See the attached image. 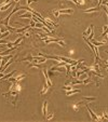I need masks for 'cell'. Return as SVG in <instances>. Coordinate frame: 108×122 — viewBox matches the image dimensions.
Returning a JSON list of instances; mask_svg holds the SVG:
<instances>
[{
  "label": "cell",
  "mask_w": 108,
  "mask_h": 122,
  "mask_svg": "<svg viewBox=\"0 0 108 122\" xmlns=\"http://www.w3.org/2000/svg\"><path fill=\"white\" fill-rule=\"evenodd\" d=\"M57 44H58L60 46H62V48H65V46H66V44H65V42H64V40H63V39H60V40H58Z\"/></svg>",
  "instance_id": "obj_18"
},
{
  "label": "cell",
  "mask_w": 108,
  "mask_h": 122,
  "mask_svg": "<svg viewBox=\"0 0 108 122\" xmlns=\"http://www.w3.org/2000/svg\"><path fill=\"white\" fill-rule=\"evenodd\" d=\"M14 74H16V70H12V71L10 72V74H7V75H5V76H3V77H2V80H3V81H7L8 79H9V78H11V77L13 76Z\"/></svg>",
  "instance_id": "obj_12"
},
{
  "label": "cell",
  "mask_w": 108,
  "mask_h": 122,
  "mask_svg": "<svg viewBox=\"0 0 108 122\" xmlns=\"http://www.w3.org/2000/svg\"><path fill=\"white\" fill-rule=\"evenodd\" d=\"M58 11H60V14H72L74 13V10L70 9V8L62 9V10H58Z\"/></svg>",
  "instance_id": "obj_9"
},
{
  "label": "cell",
  "mask_w": 108,
  "mask_h": 122,
  "mask_svg": "<svg viewBox=\"0 0 108 122\" xmlns=\"http://www.w3.org/2000/svg\"><path fill=\"white\" fill-rule=\"evenodd\" d=\"M42 74H43V76H44L46 82L48 83V85L51 88V86L53 85V83H52V81L50 80V77H49V75H48V69H46V68H43V69H42Z\"/></svg>",
  "instance_id": "obj_3"
},
{
  "label": "cell",
  "mask_w": 108,
  "mask_h": 122,
  "mask_svg": "<svg viewBox=\"0 0 108 122\" xmlns=\"http://www.w3.org/2000/svg\"><path fill=\"white\" fill-rule=\"evenodd\" d=\"M101 115H102V117H103L104 120H108V109L103 110V112H102Z\"/></svg>",
  "instance_id": "obj_16"
},
{
  "label": "cell",
  "mask_w": 108,
  "mask_h": 122,
  "mask_svg": "<svg viewBox=\"0 0 108 122\" xmlns=\"http://www.w3.org/2000/svg\"><path fill=\"white\" fill-rule=\"evenodd\" d=\"M24 36H25V37H29V36H30V34H29V31H27V32H25V34H24Z\"/></svg>",
  "instance_id": "obj_23"
},
{
  "label": "cell",
  "mask_w": 108,
  "mask_h": 122,
  "mask_svg": "<svg viewBox=\"0 0 108 122\" xmlns=\"http://www.w3.org/2000/svg\"><path fill=\"white\" fill-rule=\"evenodd\" d=\"M103 9L105 10L106 14H107V17H108V5H103Z\"/></svg>",
  "instance_id": "obj_21"
},
{
  "label": "cell",
  "mask_w": 108,
  "mask_h": 122,
  "mask_svg": "<svg viewBox=\"0 0 108 122\" xmlns=\"http://www.w3.org/2000/svg\"><path fill=\"white\" fill-rule=\"evenodd\" d=\"M26 77H27V75H26L25 72H20V74H17L15 77L12 76L11 78H9L7 81H10V82H20V81L24 80Z\"/></svg>",
  "instance_id": "obj_2"
},
{
  "label": "cell",
  "mask_w": 108,
  "mask_h": 122,
  "mask_svg": "<svg viewBox=\"0 0 108 122\" xmlns=\"http://www.w3.org/2000/svg\"><path fill=\"white\" fill-rule=\"evenodd\" d=\"M22 91V86L20 85V82H11L9 91L5 93H2V96H5L9 98V101L13 104V106H17V101L20 98V93Z\"/></svg>",
  "instance_id": "obj_1"
},
{
  "label": "cell",
  "mask_w": 108,
  "mask_h": 122,
  "mask_svg": "<svg viewBox=\"0 0 108 122\" xmlns=\"http://www.w3.org/2000/svg\"><path fill=\"white\" fill-rule=\"evenodd\" d=\"M107 32H108V24H107V25H105V26H103V34H102L101 37L104 38V37H105V35L107 34Z\"/></svg>",
  "instance_id": "obj_15"
},
{
  "label": "cell",
  "mask_w": 108,
  "mask_h": 122,
  "mask_svg": "<svg viewBox=\"0 0 108 122\" xmlns=\"http://www.w3.org/2000/svg\"><path fill=\"white\" fill-rule=\"evenodd\" d=\"M52 14L54 15V17H55V19H58V16L61 15V14H60V11H58V10H53V11H52Z\"/></svg>",
  "instance_id": "obj_17"
},
{
  "label": "cell",
  "mask_w": 108,
  "mask_h": 122,
  "mask_svg": "<svg viewBox=\"0 0 108 122\" xmlns=\"http://www.w3.org/2000/svg\"><path fill=\"white\" fill-rule=\"evenodd\" d=\"M85 107H87V111H89V113L91 115V120H92V121H95V120H97V115H95V113L93 112L92 109L89 107V103L85 104Z\"/></svg>",
  "instance_id": "obj_5"
},
{
  "label": "cell",
  "mask_w": 108,
  "mask_h": 122,
  "mask_svg": "<svg viewBox=\"0 0 108 122\" xmlns=\"http://www.w3.org/2000/svg\"><path fill=\"white\" fill-rule=\"evenodd\" d=\"M83 98H84L89 104L92 103V102H95V101H96V98H95V97H91V96H83Z\"/></svg>",
  "instance_id": "obj_14"
},
{
  "label": "cell",
  "mask_w": 108,
  "mask_h": 122,
  "mask_svg": "<svg viewBox=\"0 0 108 122\" xmlns=\"http://www.w3.org/2000/svg\"><path fill=\"white\" fill-rule=\"evenodd\" d=\"M102 2H103V0H98V2H97V5H96V7H99V5H102Z\"/></svg>",
  "instance_id": "obj_22"
},
{
  "label": "cell",
  "mask_w": 108,
  "mask_h": 122,
  "mask_svg": "<svg viewBox=\"0 0 108 122\" xmlns=\"http://www.w3.org/2000/svg\"><path fill=\"white\" fill-rule=\"evenodd\" d=\"M54 117H55V113H54V112H52V113H51V115H48V116H46V120H52Z\"/></svg>",
  "instance_id": "obj_19"
},
{
  "label": "cell",
  "mask_w": 108,
  "mask_h": 122,
  "mask_svg": "<svg viewBox=\"0 0 108 122\" xmlns=\"http://www.w3.org/2000/svg\"><path fill=\"white\" fill-rule=\"evenodd\" d=\"M29 25H30V27H35L36 26V21L35 20H30V23H29Z\"/></svg>",
  "instance_id": "obj_20"
},
{
  "label": "cell",
  "mask_w": 108,
  "mask_h": 122,
  "mask_svg": "<svg viewBox=\"0 0 108 122\" xmlns=\"http://www.w3.org/2000/svg\"><path fill=\"white\" fill-rule=\"evenodd\" d=\"M84 13H95V12H99V7H94V8H90V9L83 10Z\"/></svg>",
  "instance_id": "obj_8"
},
{
  "label": "cell",
  "mask_w": 108,
  "mask_h": 122,
  "mask_svg": "<svg viewBox=\"0 0 108 122\" xmlns=\"http://www.w3.org/2000/svg\"><path fill=\"white\" fill-rule=\"evenodd\" d=\"M49 88H50V86H49L48 83L44 81L43 85H42V89H41V91H40V95H44V94H46V93L49 91Z\"/></svg>",
  "instance_id": "obj_7"
},
{
  "label": "cell",
  "mask_w": 108,
  "mask_h": 122,
  "mask_svg": "<svg viewBox=\"0 0 108 122\" xmlns=\"http://www.w3.org/2000/svg\"><path fill=\"white\" fill-rule=\"evenodd\" d=\"M82 105V102H77V103L71 104V108L74 109L75 111H78L80 109V106Z\"/></svg>",
  "instance_id": "obj_10"
},
{
  "label": "cell",
  "mask_w": 108,
  "mask_h": 122,
  "mask_svg": "<svg viewBox=\"0 0 108 122\" xmlns=\"http://www.w3.org/2000/svg\"><path fill=\"white\" fill-rule=\"evenodd\" d=\"M42 115H43L44 119L48 116V101H44L43 104H42Z\"/></svg>",
  "instance_id": "obj_6"
},
{
  "label": "cell",
  "mask_w": 108,
  "mask_h": 122,
  "mask_svg": "<svg viewBox=\"0 0 108 122\" xmlns=\"http://www.w3.org/2000/svg\"><path fill=\"white\" fill-rule=\"evenodd\" d=\"M32 16H34V14H32L31 12L26 11L24 14H19V19H29V20H31Z\"/></svg>",
  "instance_id": "obj_4"
},
{
  "label": "cell",
  "mask_w": 108,
  "mask_h": 122,
  "mask_svg": "<svg viewBox=\"0 0 108 122\" xmlns=\"http://www.w3.org/2000/svg\"><path fill=\"white\" fill-rule=\"evenodd\" d=\"M104 38H106V40H107V39H108V32H107V34H106V35H105V37H104Z\"/></svg>",
  "instance_id": "obj_24"
},
{
  "label": "cell",
  "mask_w": 108,
  "mask_h": 122,
  "mask_svg": "<svg viewBox=\"0 0 108 122\" xmlns=\"http://www.w3.org/2000/svg\"><path fill=\"white\" fill-rule=\"evenodd\" d=\"M93 27H94V26H93V25H91V26H90V27L87 28V29L85 30L84 32H83V36H85V37H87H87H89V36H90V34L92 32V29H93Z\"/></svg>",
  "instance_id": "obj_13"
},
{
  "label": "cell",
  "mask_w": 108,
  "mask_h": 122,
  "mask_svg": "<svg viewBox=\"0 0 108 122\" xmlns=\"http://www.w3.org/2000/svg\"><path fill=\"white\" fill-rule=\"evenodd\" d=\"M106 53H107V54H108V52H106Z\"/></svg>",
  "instance_id": "obj_25"
},
{
  "label": "cell",
  "mask_w": 108,
  "mask_h": 122,
  "mask_svg": "<svg viewBox=\"0 0 108 122\" xmlns=\"http://www.w3.org/2000/svg\"><path fill=\"white\" fill-rule=\"evenodd\" d=\"M77 93H80V90L78 89H72V90H69V91H66V96H70V95H75Z\"/></svg>",
  "instance_id": "obj_11"
}]
</instances>
